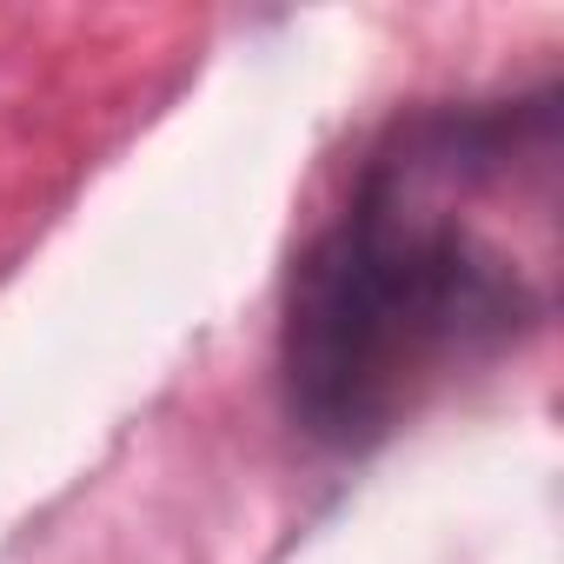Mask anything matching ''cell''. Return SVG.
<instances>
[{"instance_id": "obj_1", "label": "cell", "mask_w": 564, "mask_h": 564, "mask_svg": "<svg viewBox=\"0 0 564 564\" xmlns=\"http://www.w3.org/2000/svg\"><path fill=\"white\" fill-rule=\"evenodd\" d=\"M518 319V279L405 186H379L306 265L286 386L306 432L359 445Z\"/></svg>"}]
</instances>
